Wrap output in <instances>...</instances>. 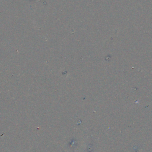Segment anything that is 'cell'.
Masks as SVG:
<instances>
[{"label":"cell","mask_w":152,"mask_h":152,"mask_svg":"<svg viewBox=\"0 0 152 152\" xmlns=\"http://www.w3.org/2000/svg\"><path fill=\"white\" fill-rule=\"evenodd\" d=\"M10 152H11V151H10Z\"/></svg>","instance_id":"obj_1"}]
</instances>
